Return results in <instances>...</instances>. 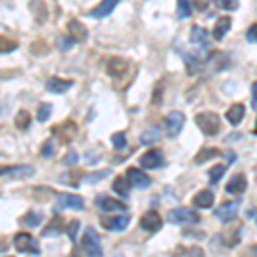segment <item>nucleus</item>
<instances>
[{"mask_svg":"<svg viewBox=\"0 0 257 257\" xmlns=\"http://www.w3.org/2000/svg\"><path fill=\"white\" fill-rule=\"evenodd\" d=\"M62 233V219L55 218L48 225L47 230H43V237H50V235H60Z\"/></svg>","mask_w":257,"mask_h":257,"instance_id":"nucleus-35","label":"nucleus"},{"mask_svg":"<svg viewBox=\"0 0 257 257\" xmlns=\"http://www.w3.org/2000/svg\"><path fill=\"white\" fill-rule=\"evenodd\" d=\"M74 86V81L72 79H62V77H50L47 81V89L50 93H55V94H64Z\"/></svg>","mask_w":257,"mask_h":257,"instance_id":"nucleus-14","label":"nucleus"},{"mask_svg":"<svg viewBox=\"0 0 257 257\" xmlns=\"http://www.w3.org/2000/svg\"><path fill=\"white\" fill-rule=\"evenodd\" d=\"M225 117L231 125H238V123L242 122V118L245 117V106H243L242 103H235V105H231L230 108H228Z\"/></svg>","mask_w":257,"mask_h":257,"instance_id":"nucleus-22","label":"nucleus"},{"mask_svg":"<svg viewBox=\"0 0 257 257\" xmlns=\"http://www.w3.org/2000/svg\"><path fill=\"white\" fill-rule=\"evenodd\" d=\"M178 252H182V254H190V255H204V252H202V248L199 247H190V248H185V247H178Z\"/></svg>","mask_w":257,"mask_h":257,"instance_id":"nucleus-43","label":"nucleus"},{"mask_svg":"<svg viewBox=\"0 0 257 257\" xmlns=\"http://www.w3.org/2000/svg\"><path fill=\"white\" fill-rule=\"evenodd\" d=\"M225 172H226V167H223V165H214V167L209 170V182L211 184H218L223 178V175H225Z\"/></svg>","mask_w":257,"mask_h":257,"instance_id":"nucleus-34","label":"nucleus"},{"mask_svg":"<svg viewBox=\"0 0 257 257\" xmlns=\"http://www.w3.org/2000/svg\"><path fill=\"white\" fill-rule=\"evenodd\" d=\"M18 50V41L6 35H0V53H11Z\"/></svg>","mask_w":257,"mask_h":257,"instance_id":"nucleus-30","label":"nucleus"},{"mask_svg":"<svg viewBox=\"0 0 257 257\" xmlns=\"http://www.w3.org/2000/svg\"><path fill=\"white\" fill-rule=\"evenodd\" d=\"M194 6H196L197 11H206L209 7V0H194Z\"/></svg>","mask_w":257,"mask_h":257,"instance_id":"nucleus-45","label":"nucleus"},{"mask_svg":"<svg viewBox=\"0 0 257 257\" xmlns=\"http://www.w3.org/2000/svg\"><path fill=\"white\" fill-rule=\"evenodd\" d=\"M161 139V132L158 127H151L148 128V131H144L143 134H141V144H144V146H153L155 143H158Z\"/></svg>","mask_w":257,"mask_h":257,"instance_id":"nucleus-24","label":"nucleus"},{"mask_svg":"<svg viewBox=\"0 0 257 257\" xmlns=\"http://www.w3.org/2000/svg\"><path fill=\"white\" fill-rule=\"evenodd\" d=\"M228 64H230V62H228V55L226 53H221V52H213L208 59V65L213 67L214 72H219V70L226 69Z\"/></svg>","mask_w":257,"mask_h":257,"instance_id":"nucleus-23","label":"nucleus"},{"mask_svg":"<svg viewBox=\"0 0 257 257\" xmlns=\"http://www.w3.org/2000/svg\"><path fill=\"white\" fill-rule=\"evenodd\" d=\"M139 163H141V167L146 170H155L165 165V156L160 149H149V151H146L141 156Z\"/></svg>","mask_w":257,"mask_h":257,"instance_id":"nucleus-7","label":"nucleus"},{"mask_svg":"<svg viewBox=\"0 0 257 257\" xmlns=\"http://www.w3.org/2000/svg\"><path fill=\"white\" fill-rule=\"evenodd\" d=\"M21 223H23L24 226H28V228H35V226H38L41 223V216L38 213H28V214H24V216L21 218Z\"/></svg>","mask_w":257,"mask_h":257,"instance_id":"nucleus-33","label":"nucleus"},{"mask_svg":"<svg viewBox=\"0 0 257 257\" xmlns=\"http://www.w3.org/2000/svg\"><path fill=\"white\" fill-rule=\"evenodd\" d=\"M230 28H231V18H228V16L219 18L213 28V38L216 41H221L226 36V33L230 31Z\"/></svg>","mask_w":257,"mask_h":257,"instance_id":"nucleus-21","label":"nucleus"},{"mask_svg":"<svg viewBox=\"0 0 257 257\" xmlns=\"http://www.w3.org/2000/svg\"><path fill=\"white\" fill-rule=\"evenodd\" d=\"M111 144H113L117 149H123L127 146V139H125V134L123 132H115L113 136H111Z\"/></svg>","mask_w":257,"mask_h":257,"instance_id":"nucleus-39","label":"nucleus"},{"mask_svg":"<svg viewBox=\"0 0 257 257\" xmlns=\"http://www.w3.org/2000/svg\"><path fill=\"white\" fill-rule=\"evenodd\" d=\"M108 175H110V168H105V170H101V172H94V173L86 175L82 178V182H86V184H96V182L103 180V178H106Z\"/></svg>","mask_w":257,"mask_h":257,"instance_id":"nucleus-32","label":"nucleus"},{"mask_svg":"<svg viewBox=\"0 0 257 257\" xmlns=\"http://www.w3.org/2000/svg\"><path fill=\"white\" fill-rule=\"evenodd\" d=\"M7 248H9V243H7V238L4 237V235H0V254H2V252H7Z\"/></svg>","mask_w":257,"mask_h":257,"instance_id":"nucleus-47","label":"nucleus"},{"mask_svg":"<svg viewBox=\"0 0 257 257\" xmlns=\"http://www.w3.org/2000/svg\"><path fill=\"white\" fill-rule=\"evenodd\" d=\"M257 24H252L250 28H248V31H247V41L248 43H252V45H255V41H257Z\"/></svg>","mask_w":257,"mask_h":257,"instance_id":"nucleus-44","label":"nucleus"},{"mask_svg":"<svg viewBox=\"0 0 257 257\" xmlns=\"http://www.w3.org/2000/svg\"><path fill=\"white\" fill-rule=\"evenodd\" d=\"M250 93H252V110H255L257 108V93H255V91H257V82L254 81V82H252V86H250Z\"/></svg>","mask_w":257,"mask_h":257,"instance_id":"nucleus-46","label":"nucleus"},{"mask_svg":"<svg viewBox=\"0 0 257 257\" xmlns=\"http://www.w3.org/2000/svg\"><path fill=\"white\" fill-rule=\"evenodd\" d=\"M59 204L62 208L81 211L84 209V199L81 196H74V194H59Z\"/></svg>","mask_w":257,"mask_h":257,"instance_id":"nucleus-17","label":"nucleus"},{"mask_svg":"<svg viewBox=\"0 0 257 257\" xmlns=\"http://www.w3.org/2000/svg\"><path fill=\"white\" fill-rule=\"evenodd\" d=\"M76 132H77V127L72 120H65L64 123H59V125H55L52 128V134L57 136L59 141H62V143H65V144H69L70 141L76 138Z\"/></svg>","mask_w":257,"mask_h":257,"instance_id":"nucleus-8","label":"nucleus"},{"mask_svg":"<svg viewBox=\"0 0 257 257\" xmlns=\"http://www.w3.org/2000/svg\"><path fill=\"white\" fill-rule=\"evenodd\" d=\"M192 202L199 209H209L214 202V194L211 192V190H201V192H197L196 196H194Z\"/></svg>","mask_w":257,"mask_h":257,"instance_id":"nucleus-20","label":"nucleus"},{"mask_svg":"<svg viewBox=\"0 0 257 257\" xmlns=\"http://www.w3.org/2000/svg\"><path fill=\"white\" fill-rule=\"evenodd\" d=\"M14 247L19 254H31V255H40L41 248H40V243L36 242V238L33 237L31 233H18L14 237Z\"/></svg>","mask_w":257,"mask_h":257,"instance_id":"nucleus-2","label":"nucleus"},{"mask_svg":"<svg viewBox=\"0 0 257 257\" xmlns=\"http://www.w3.org/2000/svg\"><path fill=\"white\" fill-rule=\"evenodd\" d=\"M247 189V177L243 173H237L228 180L225 190L228 194H242Z\"/></svg>","mask_w":257,"mask_h":257,"instance_id":"nucleus-18","label":"nucleus"},{"mask_svg":"<svg viewBox=\"0 0 257 257\" xmlns=\"http://www.w3.org/2000/svg\"><path fill=\"white\" fill-rule=\"evenodd\" d=\"M206 41H208V31L201 26H192V30H190V43L206 45Z\"/></svg>","mask_w":257,"mask_h":257,"instance_id":"nucleus-26","label":"nucleus"},{"mask_svg":"<svg viewBox=\"0 0 257 257\" xmlns=\"http://www.w3.org/2000/svg\"><path fill=\"white\" fill-rule=\"evenodd\" d=\"M194 122L204 136H216L219 132V127H221L219 115L214 113V111H201V113L196 115Z\"/></svg>","mask_w":257,"mask_h":257,"instance_id":"nucleus-1","label":"nucleus"},{"mask_svg":"<svg viewBox=\"0 0 257 257\" xmlns=\"http://www.w3.org/2000/svg\"><path fill=\"white\" fill-rule=\"evenodd\" d=\"M96 204L99 206V209L105 211V213H113V211H127V204H123L122 201L113 197H101L98 199Z\"/></svg>","mask_w":257,"mask_h":257,"instance_id":"nucleus-19","label":"nucleus"},{"mask_svg":"<svg viewBox=\"0 0 257 257\" xmlns=\"http://www.w3.org/2000/svg\"><path fill=\"white\" fill-rule=\"evenodd\" d=\"M127 180L132 187L136 189H148L151 185V177H148L144 172H141L139 168H128L127 170Z\"/></svg>","mask_w":257,"mask_h":257,"instance_id":"nucleus-11","label":"nucleus"},{"mask_svg":"<svg viewBox=\"0 0 257 257\" xmlns=\"http://www.w3.org/2000/svg\"><path fill=\"white\" fill-rule=\"evenodd\" d=\"M31 125V113L28 110H19L16 115V127L21 131H28Z\"/></svg>","mask_w":257,"mask_h":257,"instance_id":"nucleus-28","label":"nucleus"},{"mask_svg":"<svg viewBox=\"0 0 257 257\" xmlns=\"http://www.w3.org/2000/svg\"><path fill=\"white\" fill-rule=\"evenodd\" d=\"M161 93H163V91L156 89V94H158V96H161ZM153 103H155V105H158V103H160V98H158V99H153Z\"/></svg>","mask_w":257,"mask_h":257,"instance_id":"nucleus-48","label":"nucleus"},{"mask_svg":"<svg viewBox=\"0 0 257 257\" xmlns=\"http://www.w3.org/2000/svg\"><path fill=\"white\" fill-rule=\"evenodd\" d=\"M131 223V214H120V216L101 218V225L110 231H123Z\"/></svg>","mask_w":257,"mask_h":257,"instance_id":"nucleus-12","label":"nucleus"},{"mask_svg":"<svg viewBox=\"0 0 257 257\" xmlns=\"http://www.w3.org/2000/svg\"><path fill=\"white\" fill-rule=\"evenodd\" d=\"M238 208H240L238 199L223 202L221 206H218V208L214 209V216H216L219 221H223V223H230V221H233V219L237 218Z\"/></svg>","mask_w":257,"mask_h":257,"instance_id":"nucleus-6","label":"nucleus"},{"mask_svg":"<svg viewBox=\"0 0 257 257\" xmlns=\"http://www.w3.org/2000/svg\"><path fill=\"white\" fill-rule=\"evenodd\" d=\"M127 67H128L127 60L120 59V57H113L106 64V72H108L110 77H122L127 72Z\"/></svg>","mask_w":257,"mask_h":257,"instance_id":"nucleus-16","label":"nucleus"},{"mask_svg":"<svg viewBox=\"0 0 257 257\" xmlns=\"http://www.w3.org/2000/svg\"><path fill=\"white\" fill-rule=\"evenodd\" d=\"M221 155V151L219 149H214V148H202L201 151L196 155V158H194V163H197V165H202V163H206L208 160L211 158H214V156H219Z\"/></svg>","mask_w":257,"mask_h":257,"instance_id":"nucleus-25","label":"nucleus"},{"mask_svg":"<svg viewBox=\"0 0 257 257\" xmlns=\"http://www.w3.org/2000/svg\"><path fill=\"white\" fill-rule=\"evenodd\" d=\"M139 225L143 230L149 231V233H156V231L160 230L161 226H163V219L158 214V211H146V213L143 214V218H141Z\"/></svg>","mask_w":257,"mask_h":257,"instance_id":"nucleus-10","label":"nucleus"},{"mask_svg":"<svg viewBox=\"0 0 257 257\" xmlns=\"http://www.w3.org/2000/svg\"><path fill=\"white\" fill-rule=\"evenodd\" d=\"M192 16V4L190 0H178L177 2V18L187 19Z\"/></svg>","mask_w":257,"mask_h":257,"instance_id":"nucleus-29","label":"nucleus"},{"mask_svg":"<svg viewBox=\"0 0 257 257\" xmlns=\"http://www.w3.org/2000/svg\"><path fill=\"white\" fill-rule=\"evenodd\" d=\"M113 190L118 194V196H122V197H128V190H131V184H128V180H127V177H117L113 180Z\"/></svg>","mask_w":257,"mask_h":257,"instance_id":"nucleus-27","label":"nucleus"},{"mask_svg":"<svg viewBox=\"0 0 257 257\" xmlns=\"http://www.w3.org/2000/svg\"><path fill=\"white\" fill-rule=\"evenodd\" d=\"M248 218H252V219H254L255 218V209H252V211H248Z\"/></svg>","mask_w":257,"mask_h":257,"instance_id":"nucleus-49","label":"nucleus"},{"mask_svg":"<svg viewBox=\"0 0 257 257\" xmlns=\"http://www.w3.org/2000/svg\"><path fill=\"white\" fill-rule=\"evenodd\" d=\"M67 30L70 33V38H72L76 43H84L88 40V28L84 26L82 23H79L77 19H70L67 24Z\"/></svg>","mask_w":257,"mask_h":257,"instance_id":"nucleus-13","label":"nucleus"},{"mask_svg":"<svg viewBox=\"0 0 257 257\" xmlns=\"http://www.w3.org/2000/svg\"><path fill=\"white\" fill-rule=\"evenodd\" d=\"M52 105L50 103H41L38 108V120L40 122H47V120L52 117Z\"/></svg>","mask_w":257,"mask_h":257,"instance_id":"nucleus-36","label":"nucleus"},{"mask_svg":"<svg viewBox=\"0 0 257 257\" xmlns=\"http://www.w3.org/2000/svg\"><path fill=\"white\" fill-rule=\"evenodd\" d=\"M77 158H79V156H77L76 151H69L64 158V163L67 165V167H74V165L77 163Z\"/></svg>","mask_w":257,"mask_h":257,"instance_id":"nucleus-42","label":"nucleus"},{"mask_svg":"<svg viewBox=\"0 0 257 257\" xmlns=\"http://www.w3.org/2000/svg\"><path fill=\"white\" fill-rule=\"evenodd\" d=\"M35 175V168L31 165H19V167H0V178H30Z\"/></svg>","mask_w":257,"mask_h":257,"instance_id":"nucleus-9","label":"nucleus"},{"mask_svg":"<svg viewBox=\"0 0 257 257\" xmlns=\"http://www.w3.org/2000/svg\"><path fill=\"white\" fill-rule=\"evenodd\" d=\"M82 248L84 252L91 257H99L103 255V248L101 243H99V235L96 233L93 226H88L82 235Z\"/></svg>","mask_w":257,"mask_h":257,"instance_id":"nucleus-4","label":"nucleus"},{"mask_svg":"<svg viewBox=\"0 0 257 257\" xmlns=\"http://www.w3.org/2000/svg\"><path fill=\"white\" fill-rule=\"evenodd\" d=\"M118 4H120V0H101V2L91 11V18H96V19L106 18V16H110L111 12L115 11V7H117Z\"/></svg>","mask_w":257,"mask_h":257,"instance_id":"nucleus-15","label":"nucleus"},{"mask_svg":"<svg viewBox=\"0 0 257 257\" xmlns=\"http://www.w3.org/2000/svg\"><path fill=\"white\" fill-rule=\"evenodd\" d=\"M214 4L223 11H237L238 9V0H214Z\"/></svg>","mask_w":257,"mask_h":257,"instance_id":"nucleus-38","label":"nucleus"},{"mask_svg":"<svg viewBox=\"0 0 257 257\" xmlns=\"http://www.w3.org/2000/svg\"><path fill=\"white\" fill-rule=\"evenodd\" d=\"M184 57H185V67H187V72L190 76H194V74L201 70V60H199L196 55H187V53H184Z\"/></svg>","mask_w":257,"mask_h":257,"instance_id":"nucleus-31","label":"nucleus"},{"mask_svg":"<svg viewBox=\"0 0 257 257\" xmlns=\"http://www.w3.org/2000/svg\"><path fill=\"white\" fill-rule=\"evenodd\" d=\"M168 221L173 223V225H196V223L201 221L199 214L194 209L190 208H175L168 213Z\"/></svg>","mask_w":257,"mask_h":257,"instance_id":"nucleus-3","label":"nucleus"},{"mask_svg":"<svg viewBox=\"0 0 257 257\" xmlns=\"http://www.w3.org/2000/svg\"><path fill=\"white\" fill-rule=\"evenodd\" d=\"M53 143H52V139H48V141H45L43 143V148H41V155L43 156H47V158H50V156H53Z\"/></svg>","mask_w":257,"mask_h":257,"instance_id":"nucleus-41","label":"nucleus"},{"mask_svg":"<svg viewBox=\"0 0 257 257\" xmlns=\"http://www.w3.org/2000/svg\"><path fill=\"white\" fill-rule=\"evenodd\" d=\"M185 125V117L182 111H172L165 117V128L168 138H177Z\"/></svg>","mask_w":257,"mask_h":257,"instance_id":"nucleus-5","label":"nucleus"},{"mask_svg":"<svg viewBox=\"0 0 257 257\" xmlns=\"http://www.w3.org/2000/svg\"><path fill=\"white\" fill-rule=\"evenodd\" d=\"M79 226H81L79 219H74V221L67 226V235H69V238L72 240V242H76V237H77V231H79Z\"/></svg>","mask_w":257,"mask_h":257,"instance_id":"nucleus-40","label":"nucleus"},{"mask_svg":"<svg viewBox=\"0 0 257 257\" xmlns=\"http://www.w3.org/2000/svg\"><path fill=\"white\" fill-rule=\"evenodd\" d=\"M74 43H76V41L70 38V36H59V40H57V47H59V50H62V52L72 50Z\"/></svg>","mask_w":257,"mask_h":257,"instance_id":"nucleus-37","label":"nucleus"}]
</instances>
